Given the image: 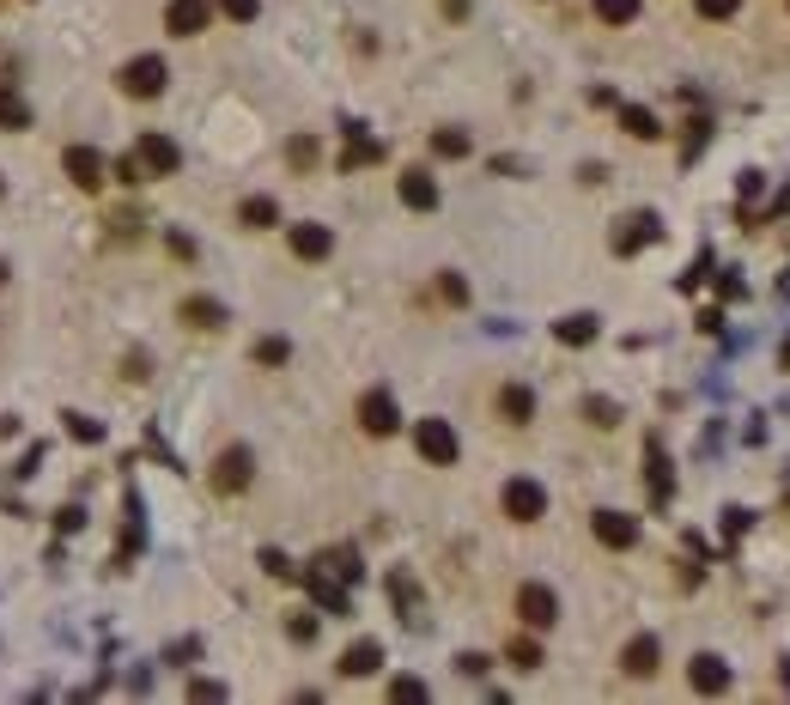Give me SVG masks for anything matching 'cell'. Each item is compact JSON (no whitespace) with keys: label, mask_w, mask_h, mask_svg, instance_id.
<instances>
[{"label":"cell","mask_w":790,"mask_h":705,"mask_svg":"<svg viewBox=\"0 0 790 705\" xmlns=\"http://www.w3.org/2000/svg\"><path fill=\"white\" fill-rule=\"evenodd\" d=\"M165 80H171V67L158 61V55H134V61L116 73V86H122L128 98H158V92H165Z\"/></svg>","instance_id":"cell-1"},{"label":"cell","mask_w":790,"mask_h":705,"mask_svg":"<svg viewBox=\"0 0 790 705\" xmlns=\"http://www.w3.org/2000/svg\"><path fill=\"white\" fill-rule=\"evenodd\" d=\"M414 450H420L432 468H450V462L462 456V444H456L450 420H420V426H414Z\"/></svg>","instance_id":"cell-2"},{"label":"cell","mask_w":790,"mask_h":705,"mask_svg":"<svg viewBox=\"0 0 790 705\" xmlns=\"http://www.w3.org/2000/svg\"><path fill=\"white\" fill-rule=\"evenodd\" d=\"M499 505H505V517H511V523H535V517H547V487L517 475V481H505Z\"/></svg>","instance_id":"cell-3"},{"label":"cell","mask_w":790,"mask_h":705,"mask_svg":"<svg viewBox=\"0 0 790 705\" xmlns=\"http://www.w3.org/2000/svg\"><path fill=\"white\" fill-rule=\"evenodd\" d=\"M250 481H256V456H250L244 444L219 450V462H213V487H219V493H244Z\"/></svg>","instance_id":"cell-4"},{"label":"cell","mask_w":790,"mask_h":705,"mask_svg":"<svg viewBox=\"0 0 790 705\" xmlns=\"http://www.w3.org/2000/svg\"><path fill=\"white\" fill-rule=\"evenodd\" d=\"M359 426H365L371 438H389L395 426H402V408H395L389 389H365V396H359Z\"/></svg>","instance_id":"cell-5"},{"label":"cell","mask_w":790,"mask_h":705,"mask_svg":"<svg viewBox=\"0 0 790 705\" xmlns=\"http://www.w3.org/2000/svg\"><path fill=\"white\" fill-rule=\"evenodd\" d=\"M134 159H140V171H146V177H171V171L183 165V152H177V140H171V134H140Z\"/></svg>","instance_id":"cell-6"},{"label":"cell","mask_w":790,"mask_h":705,"mask_svg":"<svg viewBox=\"0 0 790 705\" xmlns=\"http://www.w3.org/2000/svg\"><path fill=\"white\" fill-rule=\"evenodd\" d=\"M517 614H523V626L547 633V626L560 620V596H553L547 584H523V590H517Z\"/></svg>","instance_id":"cell-7"},{"label":"cell","mask_w":790,"mask_h":705,"mask_svg":"<svg viewBox=\"0 0 790 705\" xmlns=\"http://www.w3.org/2000/svg\"><path fill=\"white\" fill-rule=\"evenodd\" d=\"M657 238H663L657 213H632V219H620V231H614V256H639V250L657 244Z\"/></svg>","instance_id":"cell-8"},{"label":"cell","mask_w":790,"mask_h":705,"mask_svg":"<svg viewBox=\"0 0 790 705\" xmlns=\"http://www.w3.org/2000/svg\"><path fill=\"white\" fill-rule=\"evenodd\" d=\"M590 529H596V541H602V547H614V554H626V547L639 541V517H626V511H596V517H590Z\"/></svg>","instance_id":"cell-9"},{"label":"cell","mask_w":790,"mask_h":705,"mask_svg":"<svg viewBox=\"0 0 790 705\" xmlns=\"http://www.w3.org/2000/svg\"><path fill=\"white\" fill-rule=\"evenodd\" d=\"M207 19H213L207 0H171V7H165V31H171V37H201Z\"/></svg>","instance_id":"cell-10"},{"label":"cell","mask_w":790,"mask_h":705,"mask_svg":"<svg viewBox=\"0 0 790 705\" xmlns=\"http://www.w3.org/2000/svg\"><path fill=\"white\" fill-rule=\"evenodd\" d=\"M329 250H335V231H329V225H316V219L292 225V256H298V262H323Z\"/></svg>","instance_id":"cell-11"},{"label":"cell","mask_w":790,"mask_h":705,"mask_svg":"<svg viewBox=\"0 0 790 705\" xmlns=\"http://www.w3.org/2000/svg\"><path fill=\"white\" fill-rule=\"evenodd\" d=\"M687 681H693V693H724V687H730V663H724L718 651H699V657L687 663Z\"/></svg>","instance_id":"cell-12"},{"label":"cell","mask_w":790,"mask_h":705,"mask_svg":"<svg viewBox=\"0 0 790 705\" xmlns=\"http://www.w3.org/2000/svg\"><path fill=\"white\" fill-rule=\"evenodd\" d=\"M61 171H67L79 189H98V183H104V159H98L92 146H67V152H61Z\"/></svg>","instance_id":"cell-13"},{"label":"cell","mask_w":790,"mask_h":705,"mask_svg":"<svg viewBox=\"0 0 790 705\" xmlns=\"http://www.w3.org/2000/svg\"><path fill=\"white\" fill-rule=\"evenodd\" d=\"M395 195H402V207H414V213H432V207H438V183H432V171H402Z\"/></svg>","instance_id":"cell-14"},{"label":"cell","mask_w":790,"mask_h":705,"mask_svg":"<svg viewBox=\"0 0 790 705\" xmlns=\"http://www.w3.org/2000/svg\"><path fill=\"white\" fill-rule=\"evenodd\" d=\"M657 663H663V645H657V633H639L626 651H620V669L626 675H657Z\"/></svg>","instance_id":"cell-15"},{"label":"cell","mask_w":790,"mask_h":705,"mask_svg":"<svg viewBox=\"0 0 790 705\" xmlns=\"http://www.w3.org/2000/svg\"><path fill=\"white\" fill-rule=\"evenodd\" d=\"M377 669H383V645H377V639H359V645H347V651H341V675H347V681L377 675Z\"/></svg>","instance_id":"cell-16"},{"label":"cell","mask_w":790,"mask_h":705,"mask_svg":"<svg viewBox=\"0 0 790 705\" xmlns=\"http://www.w3.org/2000/svg\"><path fill=\"white\" fill-rule=\"evenodd\" d=\"M499 414H505L511 426H529V420H535V396H529L523 383H505V389H499Z\"/></svg>","instance_id":"cell-17"},{"label":"cell","mask_w":790,"mask_h":705,"mask_svg":"<svg viewBox=\"0 0 790 705\" xmlns=\"http://www.w3.org/2000/svg\"><path fill=\"white\" fill-rule=\"evenodd\" d=\"M371 159H383V146H377L365 128H347V159H341V171H359V165H371Z\"/></svg>","instance_id":"cell-18"},{"label":"cell","mask_w":790,"mask_h":705,"mask_svg":"<svg viewBox=\"0 0 790 705\" xmlns=\"http://www.w3.org/2000/svg\"><path fill=\"white\" fill-rule=\"evenodd\" d=\"M553 335H560L566 347H590V341H596V317H590V310H578V317H560V323H553Z\"/></svg>","instance_id":"cell-19"},{"label":"cell","mask_w":790,"mask_h":705,"mask_svg":"<svg viewBox=\"0 0 790 705\" xmlns=\"http://www.w3.org/2000/svg\"><path fill=\"white\" fill-rule=\"evenodd\" d=\"M183 323H195V329H219V323H225V304H219V298H183Z\"/></svg>","instance_id":"cell-20"},{"label":"cell","mask_w":790,"mask_h":705,"mask_svg":"<svg viewBox=\"0 0 790 705\" xmlns=\"http://www.w3.org/2000/svg\"><path fill=\"white\" fill-rule=\"evenodd\" d=\"M237 219H244L250 231H268V225H280V207H274L268 195H250L244 207H237Z\"/></svg>","instance_id":"cell-21"},{"label":"cell","mask_w":790,"mask_h":705,"mask_svg":"<svg viewBox=\"0 0 790 705\" xmlns=\"http://www.w3.org/2000/svg\"><path fill=\"white\" fill-rule=\"evenodd\" d=\"M620 128H626L632 140H657V134H663V128H657V116H651L645 104H626V110H620Z\"/></svg>","instance_id":"cell-22"},{"label":"cell","mask_w":790,"mask_h":705,"mask_svg":"<svg viewBox=\"0 0 790 705\" xmlns=\"http://www.w3.org/2000/svg\"><path fill=\"white\" fill-rule=\"evenodd\" d=\"M645 462H651V499H657V505H669V493H675V481H669V456L651 444V456H645Z\"/></svg>","instance_id":"cell-23"},{"label":"cell","mask_w":790,"mask_h":705,"mask_svg":"<svg viewBox=\"0 0 790 705\" xmlns=\"http://www.w3.org/2000/svg\"><path fill=\"white\" fill-rule=\"evenodd\" d=\"M0 128H31V104L7 86H0Z\"/></svg>","instance_id":"cell-24"},{"label":"cell","mask_w":790,"mask_h":705,"mask_svg":"<svg viewBox=\"0 0 790 705\" xmlns=\"http://www.w3.org/2000/svg\"><path fill=\"white\" fill-rule=\"evenodd\" d=\"M468 146H474V140H468L462 128H438V134H432V152H438V159H468Z\"/></svg>","instance_id":"cell-25"},{"label":"cell","mask_w":790,"mask_h":705,"mask_svg":"<svg viewBox=\"0 0 790 705\" xmlns=\"http://www.w3.org/2000/svg\"><path fill=\"white\" fill-rule=\"evenodd\" d=\"M310 596H316V602H323L329 614H347V590H341V584H329L323 572H310Z\"/></svg>","instance_id":"cell-26"},{"label":"cell","mask_w":790,"mask_h":705,"mask_svg":"<svg viewBox=\"0 0 790 705\" xmlns=\"http://www.w3.org/2000/svg\"><path fill=\"white\" fill-rule=\"evenodd\" d=\"M596 19L602 25H632L639 19V0H596Z\"/></svg>","instance_id":"cell-27"},{"label":"cell","mask_w":790,"mask_h":705,"mask_svg":"<svg viewBox=\"0 0 790 705\" xmlns=\"http://www.w3.org/2000/svg\"><path fill=\"white\" fill-rule=\"evenodd\" d=\"M389 699H402V705H420V699H432V687H426L420 675H395V681H389Z\"/></svg>","instance_id":"cell-28"},{"label":"cell","mask_w":790,"mask_h":705,"mask_svg":"<svg viewBox=\"0 0 790 705\" xmlns=\"http://www.w3.org/2000/svg\"><path fill=\"white\" fill-rule=\"evenodd\" d=\"M505 657H511L517 669H541V645H535V639H511V645H505Z\"/></svg>","instance_id":"cell-29"},{"label":"cell","mask_w":790,"mask_h":705,"mask_svg":"<svg viewBox=\"0 0 790 705\" xmlns=\"http://www.w3.org/2000/svg\"><path fill=\"white\" fill-rule=\"evenodd\" d=\"M286 159H292V171H310V165H316V140H310V134H298V140L286 146Z\"/></svg>","instance_id":"cell-30"},{"label":"cell","mask_w":790,"mask_h":705,"mask_svg":"<svg viewBox=\"0 0 790 705\" xmlns=\"http://www.w3.org/2000/svg\"><path fill=\"white\" fill-rule=\"evenodd\" d=\"M219 13H225V19H237V25H250V19L262 13V0H219Z\"/></svg>","instance_id":"cell-31"},{"label":"cell","mask_w":790,"mask_h":705,"mask_svg":"<svg viewBox=\"0 0 790 705\" xmlns=\"http://www.w3.org/2000/svg\"><path fill=\"white\" fill-rule=\"evenodd\" d=\"M262 572H268V578H292L298 566H292V560L280 554V547H262Z\"/></svg>","instance_id":"cell-32"},{"label":"cell","mask_w":790,"mask_h":705,"mask_svg":"<svg viewBox=\"0 0 790 705\" xmlns=\"http://www.w3.org/2000/svg\"><path fill=\"white\" fill-rule=\"evenodd\" d=\"M693 7H699V19H736L742 0H693Z\"/></svg>","instance_id":"cell-33"},{"label":"cell","mask_w":790,"mask_h":705,"mask_svg":"<svg viewBox=\"0 0 790 705\" xmlns=\"http://www.w3.org/2000/svg\"><path fill=\"white\" fill-rule=\"evenodd\" d=\"M67 432H73V438H86V444H98V438H104V426H98V420H86V414H67Z\"/></svg>","instance_id":"cell-34"},{"label":"cell","mask_w":790,"mask_h":705,"mask_svg":"<svg viewBox=\"0 0 790 705\" xmlns=\"http://www.w3.org/2000/svg\"><path fill=\"white\" fill-rule=\"evenodd\" d=\"M584 414H590L596 426H614V420H620V408H614V402H602V396H590V402H584Z\"/></svg>","instance_id":"cell-35"},{"label":"cell","mask_w":790,"mask_h":705,"mask_svg":"<svg viewBox=\"0 0 790 705\" xmlns=\"http://www.w3.org/2000/svg\"><path fill=\"white\" fill-rule=\"evenodd\" d=\"M286 633H292L298 645H310V639H316V620H310V614H292V620H286Z\"/></svg>","instance_id":"cell-36"},{"label":"cell","mask_w":790,"mask_h":705,"mask_svg":"<svg viewBox=\"0 0 790 705\" xmlns=\"http://www.w3.org/2000/svg\"><path fill=\"white\" fill-rule=\"evenodd\" d=\"M286 353H292L286 341H262V347H256V359H262V365H286Z\"/></svg>","instance_id":"cell-37"},{"label":"cell","mask_w":790,"mask_h":705,"mask_svg":"<svg viewBox=\"0 0 790 705\" xmlns=\"http://www.w3.org/2000/svg\"><path fill=\"white\" fill-rule=\"evenodd\" d=\"M444 298H450V304H468V280H462V274H444Z\"/></svg>","instance_id":"cell-38"},{"label":"cell","mask_w":790,"mask_h":705,"mask_svg":"<svg viewBox=\"0 0 790 705\" xmlns=\"http://www.w3.org/2000/svg\"><path fill=\"white\" fill-rule=\"evenodd\" d=\"M456 669H462V675H487V657H481V651H462Z\"/></svg>","instance_id":"cell-39"},{"label":"cell","mask_w":790,"mask_h":705,"mask_svg":"<svg viewBox=\"0 0 790 705\" xmlns=\"http://www.w3.org/2000/svg\"><path fill=\"white\" fill-rule=\"evenodd\" d=\"M116 177H122V183H140V177H146V171H140V159H134V152H128V159H116Z\"/></svg>","instance_id":"cell-40"},{"label":"cell","mask_w":790,"mask_h":705,"mask_svg":"<svg viewBox=\"0 0 790 705\" xmlns=\"http://www.w3.org/2000/svg\"><path fill=\"white\" fill-rule=\"evenodd\" d=\"M189 699H225V687H219V681H195Z\"/></svg>","instance_id":"cell-41"}]
</instances>
